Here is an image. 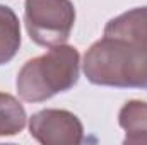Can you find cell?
I'll return each mask as SVG.
<instances>
[{"instance_id":"5b68a950","label":"cell","mask_w":147,"mask_h":145,"mask_svg":"<svg viewBox=\"0 0 147 145\" xmlns=\"http://www.w3.org/2000/svg\"><path fill=\"white\" fill-rule=\"evenodd\" d=\"M105 36L147 43V7H137L113 17L105 26Z\"/></svg>"},{"instance_id":"6da1fadb","label":"cell","mask_w":147,"mask_h":145,"mask_svg":"<svg viewBox=\"0 0 147 145\" xmlns=\"http://www.w3.org/2000/svg\"><path fill=\"white\" fill-rule=\"evenodd\" d=\"M82 68L94 85L147 91V43L105 36L87 50Z\"/></svg>"},{"instance_id":"7a4b0ae2","label":"cell","mask_w":147,"mask_h":145,"mask_svg":"<svg viewBox=\"0 0 147 145\" xmlns=\"http://www.w3.org/2000/svg\"><path fill=\"white\" fill-rule=\"evenodd\" d=\"M80 73V55L69 44L51 46L45 55L28 60L17 73V94L26 103H43L72 89Z\"/></svg>"},{"instance_id":"52a82bcc","label":"cell","mask_w":147,"mask_h":145,"mask_svg":"<svg viewBox=\"0 0 147 145\" xmlns=\"http://www.w3.org/2000/svg\"><path fill=\"white\" fill-rule=\"evenodd\" d=\"M21 46L19 17L9 5L0 3V65L9 63Z\"/></svg>"},{"instance_id":"ba28073f","label":"cell","mask_w":147,"mask_h":145,"mask_svg":"<svg viewBox=\"0 0 147 145\" xmlns=\"http://www.w3.org/2000/svg\"><path fill=\"white\" fill-rule=\"evenodd\" d=\"M28 123L24 106L10 94L0 92V137H12Z\"/></svg>"},{"instance_id":"277c9868","label":"cell","mask_w":147,"mask_h":145,"mask_svg":"<svg viewBox=\"0 0 147 145\" xmlns=\"http://www.w3.org/2000/svg\"><path fill=\"white\" fill-rule=\"evenodd\" d=\"M31 137L43 145H79L84 140L80 119L67 109H43L29 119Z\"/></svg>"},{"instance_id":"3957f363","label":"cell","mask_w":147,"mask_h":145,"mask_svg":"<svg viewBox=\"0 0 147 145\" xmlns=\"http://www.w3.org/2000/svg\"><path fill=\"white\" fill-rule=\"evenodd\" d=\"M24 22L29 38L39 46L63 44L75 24L70 0H26Z\"/></svg>"},{"instance_id":"8992f818","label":"cell","mask_w":147,"mask_h":145,"mask_svg":"<svg viewBox=\"0 0 147 145\" xmlns=\"http://www.w3.org/2000/svg\"><path fill=\"white\" fill-rule=\"evenodd\" d=\"M118 123L127 132L123 144H147V103H125L120 109Z\"/></svg>"}]
</instances>
